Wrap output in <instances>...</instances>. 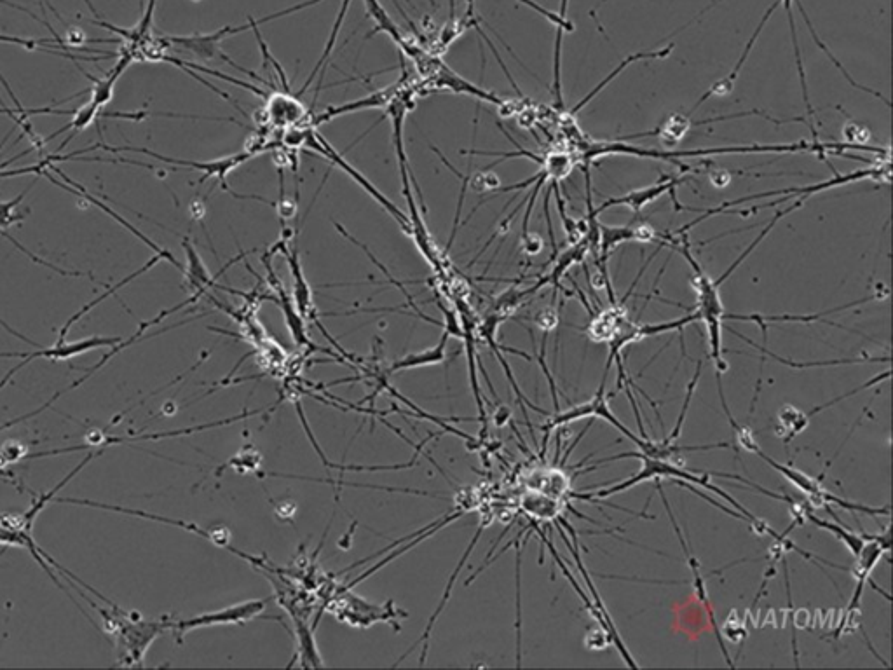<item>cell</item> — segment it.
I'll list each match as a JSON object with an SVG mask.
<instances>
[{"label": "cell", "instance_id": "6da1fadb", "mask_svg": "<svg viewBox=\"0 0 893 670\" xmlns=\"http://www.w3.org/2000/svg\"><path fill=\"white\" fill-rule=\"evenodd\" d=\"M93 608L100 613L103 620V632L112 639L116 646L117 667H144L145 655L157 637L171 630L175 616L163 615L156 620H145L138 611H126L117 604H107V608L98 606L84 597Z\"/></svg>", "mask_w": 893, "mask_h": 670}, {"label": "cell", "instance_id": "7a4b0ae2", "mask_svg": "<svg viewBox=\"0 0 893 670\" xmlns=\"http://www.w3.org/2000/svg\"><path fill=\"white\" fill-rule=\"evenodd\" d=\"M660 240H662L663 245H669V247L672 245L674 250L681 252L684 255V259L688 260L691 269H693V285H695L696 297H698L695 313L698 315V322H702L705 325V329H707L710 356L716 363L717 376H723L730 369V365L724 360L723 316L726 313V309H724L723 299H721V294H719V285H717L716 280H712L709 274L703 271L700 262L691 253L688 233L662 234Z\"/></svg>", "mask_w": 893, "mask_h": 670}, {"label": "cell", "instance_id": "3957f363", "mask_svg": "<svg viewBox=\"0 0 893 670\" xmlns=\"http://www.w3.org/2000/svg\"><path fill=\"white\" fill-rule=\"evenodd\" d=\"M100 452H93V454H88L86 458L82 459L79 465L75 466L74 470L65 477V479L60 480L56 487H53L51 491L48 493L39 494V496H35V500L32 501V505L28 506L27 510L23 513H0V545L2 547H14V548H23V550H27L28 554L34 557L35 562L41 566L46 573H48L49 578L56 583V587L62 588V583L60 580L56 578L55 573H53V569L49 568V566H53V568L58 569V571H62L63 575L70 576L69 571L67 569L62 568L58 562L53 561L51 557H49L44 550H42L34 540V524L37 517H39V513L49 505V503H53V500L56 498V494L58 491H62L63 487L69 484L70 480L74 479L77 473L81 472L82 468H86L89 465V461H93V459L98 456Z\"/></svg>", "mask_w": 893, "mask_h": 670}, {"label": "cell", "instance_id": "277c9868", "mask_svg": "<svg viewBox=\"0 0 893 670\" xmlns=\"http://www.w3.org/2000/svg\"><path fill=\"white\" fill-rule=\"evenodd\" d=\"M829 166H831L832 173H834V177H832L831 180H825V182H819V184L803 185V187H787V189L759 192V194H752V196H745V198L726 201V203H723L721 206H716V208H703V210H700V212L703 213L698 219L693 220L688 226L677 229V233H688L693 227L702 224L703 220L710 219V217H714V215H721L724 210H730L731 206L744 205V203L752 201V199L775 198V196H780V198H782V196H789V198L808 196V198H810V196H815V194H819V192L829 191V189L841 187V185L855 184V182H862V180H874V182H885V184H890V180H892L890 161L876 163V165L871 166V168L853 171V173H848V175H841V173H838V171L834 170V166H832L831 163H829Z\"/></svg>", "mask_w": 893, "mask_h": 670}, {"label": "cell", "instance_id": "5b68a950", "mask_svg": "<svg viewBox=\"0 0 893 670\" xmlns=\"http://www.w3.org/2000/svg\"><path fill=\"white\" fill-rule=\"evenodd\" d=\"M96 151L98 149H103V151L112 152V154H117V152H142V154H147L150 158L157 159V161H163V163H168V165L175 166H185V168H191V170L205 171V177L199 180V184H205L206 180L210 177H215L219 180L220 187L224 189V191L231 192L234 198H245V199H259L262 203H266V205H273V201H269V199L260 198V196H241V194H236V192L232 191L231 187L227 185V175L231 173V171L236 170L239 166L246 163V161H250V159L255 158L259 152L248 151L245 149L243 152H238V154H232V156H225V158L213 159V161H187V159H175V158H166V156H161V154H157V152L149 151V149H145V147H131V145H124V147H112V145L107 144H96Z\"/></svg>", "mask_w": 893, "mask_h": 670}, {"label": "cell", "instance_id": "8992f818", "mask_svg": "<svg viewBox=\"0 0 893 670\" xmlns=\"http://www.w3.org/2000/svg\"><path fill=\"white\" fill-rule=\"evenodd\" d=\"M53 503H67V505L89 506V508H98V510H107V512H117L124 513V515H133V517H138V519L152 520V522H161V524H168V526L182 527V529H185V531H189V533L198 534V536H201V538L212 541L215 547L225 548V550H231L232 554L239 555L241 559H245V561L250 562L252 566H257L260 561V559H255L253 555L243 554V552H239V550H236V548L231 547L232 534L229 527H213V529H203V527H199L198 524L185 522V520L168 519V517H161V515H156V513L144 512V510H135V508H124V506L117 505H107V503H98V501L79 500V498H55V500H53Z\"/></svg>", "mask_w": 893, "mask_h": 670}, {"label": "cell", "instance_id": "52a82bcc", "mask_svg": "<svg viewBox=\"0 0 893 670\" xmlns=\"http://www.w3.org/2000/svg\"><path fill=\"white\" fill-rule=\"evenodd\" d=\"M269 599H252V601L232 604L219 611H210L191 618H175L171 632L175 634L177 644L184 643V637L192 630L220 627V625H245L255 618H262Z\"/></svg>", "mask_w": 893, "mask_h": 670}, {"label": "cell", "instance_id": "ba28073f", "mask_svg": "<svg viewBox=\"0 0 893 670\" xmlns=\"http://www.w3.org/2000/svg\"><path fill=\"white\" fill-rule=\"evenodd\" d=\"M123 341V337H119V335H114V337H107V335H91V337H86V339H79V341H65L60 344V342H55L53 346H49V348H37V351H30V353H0V358H23V362L18 363L16 367L9 370L4 379L0 381V390L6 386L11 379H13L14 374L18 372V370L23 369L27 363L34 362V360H39V358H46L49 362H69L75 356L84 355V353H88V351H95V349L102 348H114L116 344Z\"/></svg>", "mask_w": 893, "mask_h": 670}, {"label": "cell", "instance_id": "9c48e42d", "mask_svg": "<svg viewBox=\"0 0 893 670\" xmlns=\"http://www.w3.org/2000/svg\"><path fill=\"white\" fill-rule=\"evenodd\" d=\"M304 149H311V151L316 152V154H318V156H321V158L328 159V161H330L332 165L339 166L342 171H346L349 177L355 180L356 184L362 185L363 189L369 192L370 196H372V198H374L375 201H377V203H379V205H381L382 208H384V210H386V212H388L389 215H391V217H393V219H395L396 222H398V224L402 226V229L403 231H405V233L410 234V220L407 219V217H405V215H403V213L400 212L398 208H396L395 203H391V201H389L386 196H382L381 192L377 191L374 185H372V182H369L367 178L363 177L360 171L349 165L348 161L344 159V156L335 151L334 147L328 144V140H325V137H323V135H320V133H318V130H316L314 126H311V128H309V133H307Z\"/></svg>", "mask_w": 893, "mask_h": 670}, {"label": "cell", "instance_id": "30bf717a", "mask_svg": "<svg viewBox=\"0 0 893 670\" xmlns=\"http://www.w3.org/2000/svg\"><path fill=\"white\" fill-rule=\"evenodd\" d=\"M278 247H280L281 253L285 255L288 266H290V273H292V278H294V294H292V297H294L295 306L299 309L300 315L304 316L306 322L316 323L318 329L323 332V335L327 337L328 341L334 344L337 351H339L344 358L353 360L355 356L348 353L342 346H339V342L332 339L327 330H325V327L321 325L320 318H318V309H316V304H314L313 288L309 285V281L306 280V274L302 271L299 248H297L295 238L290 241H278Z\"/></svg>", "mask_w": 893, "mask_h": 670}, {"label": "cell", "instance_id": "8fae6325", "mask_svg": "<svg viewBox=\"0 0 893 670\" xmlns=\"http://www.w3.org/2000/svg\"><path fill=\"white\" fill-rule=\"evenodd\" d=\"M681 184H686V177H662L656 184L644 187V189H635V191L628 192V194H623L620 198L606 199L597 208L592 206V198L588 194V210H590L588 215L599 217L600 213L606 212V210L614 208V206H627L632 212H641L646 206L651 205L656 199L662 198L663 194H667V192L672 194L675 212H681L682 205L679 203L677 196H675V187Z\"/></svg>", "mask_w": 893, "mask_h": 670}, {"label": "cell", "instance_id": "7c38bea8", "mask_svg": "<svg viewBox=\"0 0 893 670\" xmlns=\"http://www.w3.org/2000/svg\"><path fill=\"white\" fill-rule=\"evenodd\" d=\"M274 253H276V248L273 247L269 248V250L262 255V264H264L267 269V281H269V285L273 288L274 295L271 299L280 306L281 313L285 316V323H287L288 330H290V335H292L295 344H297L299 348L321 349L309 339L306 329V320H304V316L300 315L299 309L295 306L294 297L288 295L280 278L276 276L273 267H271V259H273Z\"/></svg>", "mask_w": 893, "mask_h": 670}, {"label": "cell", "instance_id": "4fadbf2b", "mask_svg": "<svg viewBox=\"0 0 893 670\" xmlns=\"http://www.w3.org/2000/svg\"><path fill=\"white\" fill-rule=\"evenodd\" d=\"M182 247H184L185 257H187V266L184 267L185 288L191 292V297H189V302H191V304H196V302H198L210 288L229 290V288L220 287L219 283L215 280H217L219 276H222L234 262H238V260L243 259L245 255L250 253H239L238 257H234L229 264H225V266L220 269L219 276L215 278V276H212V273L208 271L205 260L201 259V255H199L198 250L194 247V243H192L187 236H184V240H182Z\"/></svg>", "mask_w": 893, "mask_h": 670}, {"label": "cell", "instance_id": "5bb4252c", "mask_svg": "<svg viewBox=\"0 0 893 670\" xmlns=\"http://www.w3.org/2000/svg\"><path fill=\"white\" fill-rule=\"evenodd\" d=\"M341 606L344 608L334 611L335 616L341 622L349 623L353 627H360V629H369L370 625H374L375 622L391 623L395 616L400 615V611L395 609L393 601H389L386 606H375V604H370L367 599L351 594V592H344Z\"/></svg>", "mask_w": 893, "mask_h": 670}, {"label": "cell", "instance_id": "9a60e30c", "mask_svg": "<svg viewBox=\"0 0 893 670\" xmlns=\"http://www.w3.org/2000/svg\"><path fill=\"white\" fill-rule=\"evenodd\" d=\"M299 96L285 91H271L266 98V123L273 126V130H287L300 124H311L313 114L307 112L306 107L297 100Z\"/></svg>", "mask_w": 893, "mask_h": 670}, {"label": "cell", "instance_id": "2e32d148", "mask_svg": "<svg viewBox=\"0 0 893 670\" xmlns=\"http://www.w3.org/2000/svg\"><path fill=\"white\" fill-rule=\"evenodd\" d=\"M402 70L403 77L398 81V83L393 84V86H389V88L379 89V91H375L372 95L365 96L362 100H358V102H349L344 103V105H339V107H330V109H325L321 114L311 119V124H313L314 128L316 126H320L321 123H327V121H332L335 117L344 116V114H351V112H362V110L369 109H388L389 103L396 100L398 96L402 95L403 89L407 88V86H403L405 83V79H407V69H405V63L402 60Z\"/></svg>", "mask_w": 893, "mask_h": 670}, {"label": "cell", "instance_id": "e0dca14e", "mask_svg": "<svg viewBox=\"0 0 893 670\" xmlns=\"http://www.w3.org/2000/svg\"><path fill=\"white\" fill-rule=\"evenodd\" d=\"M693 128V121H691V117L688 114H681V112H674V114H670L662 124H660V128H656L655 131H646V133H635V135H628V137L620 138V140H632V138H642V137H658L660 138V142H662L663 147L665 149H669V151H674L677 145L681 144L684 137L688 135L689 130Z\"/></svg>", "mask_w": 893, "mask_h": 670}, {"label": "cell", "instance_id": "ac0fdd59", "mask_svg": "<svg viewBox=\"0 0 893 670\" xmlns=\"http://www.w3.org/2000/svg\"><path fill=\"white\" fill-rule=\"evenodd\" d=\"M285 609L290 611V616L294 620L295 636H297V655L300 667L311 669V667H323L325 662L321 660L320 651L316 648V637H314V627H309L306 620L302 616L297 615L294 608H290L287 604H283Z\"/></svg>", "mask_w": 893, "mask_h": 670}, {"label": "cell", "instance_id": "d6986e66", "mask_svg": "<svg viewBox=\"0 0 893 670\" xmlns=\"http://www.w3.org/2000/svg\"><path fill=\"white\" fill-rule=\"evenodd\" d=\"M625 302L627 299H621L620 302L611 304L609 308L599 309L597 313H594L592 322L588 323V327L585 329L590 341L609 342L613 339L621 318L628 315Z\"/></svg>", "mask_w": 893, "mask_h": 670}, {"label": "cell", "instance_id": "ffe728a7", "mask_svg": "<svg viewBox=\"0 0 893 670\" xmlns=\"http://www.w3.org/2000/svg\"><path fill=\"white\" fill-rule=\"evenodd\" d=\"M674 48V44H670V46H665V48L662 49H655V51H641V53H635V55L628 56V58H625V60H623V62H621L620 65H618V67H616V69H614L613 72H611V74H609V76H607L606 79L602 81V83L597 84V86H595V88L592 89V91H590V93H588V95L585 96V98H583V100H581V102L578 103V105H576L573 110H571V112H567V116H571L576 119V116H578V112H580V110L583 109V107H585L587 103L592 102V98H595V96L599 95L600 91L606 88L607 84L611 83L613 79H616V77L620 76L621 72L627 69L628 65H632V63L635 62H641V60H655V58L656 60H663V58H667V56H669L670 53L674 51Z\"/></svg>", "mask_w": 893, "mask_h": 670}, {"label": "cell", "instance_id": "44dd1931", "mask_svg": "<svg viewBox=\"0 0 893 670\" xmlns=\"http://www.w3.org/2000/svg\"><path fill=\"white\" fill-rule=\"evenodd\" d=\"M491 522H492V515H484V520H480V524H478L477 534H475V536H473V540H471L470 547H468V550H466V552H464L463 559H461V562H459V564H457V568H456V571H454V575L450 576L449 583H447V588H445L444 597H442V601H440V604H438L437 611H435V613H433V616H431V620H430V623H428V627H426V630H424L423 636H421V639H419V643H417V644H423V653H421V662H419V664H421V665H424V662H426V655H428V639H430L431 632H433V625H435V622H437L438 616H440V613H442V611H444L445 606H447V602H449L450 592H452V583L456 582V578H457V575H459V571H461V569H463L464 561H466V559H468V557H470L471 552H473V548H475V545H477V541H478V538H480V534L484 533L485 527L489 526V524H491Z\"/></svg>", "mask_w": 893, "mask_h": 670}, {"label": "cell", "instance_id": "7402d4cb", "mask_svg": "<svg viewBox=\"0 0 893 670\" xmlns=\"http://www.w3.org/2000/svg\"><path fill=\"white\" fill-rule=\"evenodd\" d=\"M520 506L524 513L532 517V520L553 522L559 515H562L564 501L552 498L548 494L539 493V491H529L522 496Z\"/></svg>", "mask_w": 893, "mask_h": 670}, {"label": "cell", "instance_id": "603a6c76", "mask_svg": "<svg viewBox=\"0 0 893 670\" xmlns=\"http://www.w3.org/2000/svg\"><path fill=\"white\" fill-rule=\"evenodd\" d=\"M449 341V334H442V341L438 342L435 348L423 349L417 353L405 355L400 360H396L389 369V374H395L400 370L421 369V367H430V365H438L445 362V346Z\"/></svg>", "mask_w": 893, "mask_h": 670}, {"label": "cell", "instance_id": "cb8c5ba5", "mask_svg": "<svg viewBox=\"0 0 893 670\" xmlns=\"http://www.w3.org/2000/svg\"><path fill=\"white\" fill-rule=\"evenodd\" d=\"M163 259V255H159V253H156V255H154V257H152V259H150L149 262H147V264L142 267V269H138V271L130 274V276H126L123 281H119V283H116L114 287L109 288V290H107L105 294L100 295V297H96L95 301L88 302V304H86L84 308L79 309V311H77V313H75L72 318H69V322H65L62 330H60V334H58V341L56 342H60V344H62V342L67 341V334H69V330L72 329V325H74L75 322H79V320H81L82 316L88 315L89 311H91V309H95V306H98L100 302L105 301V299H109L110 295H116L117 290H121L124 285H128V283H131V281L135 280V278H138V276H142V274L147 273L149 269H152V267L156 266L159 260Z\"/></svg>", "mask_w": 893, "mask_h": 670}, {"label": "cell", "instance_id": "d4e9b609", "mask_svg": "<svg viewBox=\"0 0 893 670\" xmlns=\"http://www.w3.org/2000/svg\"><path fill=\"white\" fill-rule=\"evenodd\" d=\"M808 424H810L808 412H803L801 409H796L794 405L787 404L778 411L775 431H777L778 437L784 438V444L789 445L791 440L808 428Z\"/></svg>", "mask_w": 893, "mask_h": 670}, {"label": "cell", "instance_id": "484cf974", "mask_svg": "<svg viewBox=\"0 0 893 670\" xmlns=\"http://www.w3.org/2000/svg\"><path fill=\"white\" fill-rule=\"evenodd\" d=\"M805 520H810L815 526L822 527L825 531L834 534V536H836V538H838V540L852 552L853 557L859 555L860 550H862V547H864V543H866L867 540H873L874 538L873 534L853 533L848 527H841L838 526V524H832V522L822 520L820 517H817L815 513L810 512L808 508H806Z\"/></svg>", "mask_w": 893, "mask_h": 670}, {"label": "cell", "instance_id": "4316f807", "mask_svg": "<svg viewBox=\"0 0 893 670\" xmlns=\"http://www.w3.org/2000/svg\"><path fill=\"white\" fill-rule=\"evenodd\" d=\"M634 238V226H606L599 222V247H597L595 257L607 262L609 253L613 252L614 248H618L628 241H634Z\"/></svg>", "mask_w": 893, "mask_h": 670}, {"label": "cell", "instance_id": "83f0119b", "mask_svg": "<svg viewBox=\"0 0 893 670\" xmlns=\"http://www.w3.org/2000/svg\"><path fill=\"white\" fill-rule=\"evenodd\" d=\"M782 4H784L785 11H787V16H789V25H791L792 46H794V55H796V63H798L799 77H801L803 100H805L806 110H808V116H810V131H812L813 140H817V138H819V131H817V128H815V124H813V117H815V112H813L812 103H810V95H808L805 67H803V60H801V51H799L798 44V34H796V23H794V14H792V4H794V0H782Z\"/></svg>", "mask_w": 893, "mask_h": 670}, {"label": "cell", "instance_id": "f1b7e54d", "mask_svg": "<svg viewBox=\"0 0 893 670\" xmlns=\"http://www.w3.org/2000/svg\"><path fill=\"white\" fill-rule=\"evenodd\" d=\"M260 463H262V454H260L252 444L243 445L241 451L236 452L231 459H227V463L220 466L215 475L232 468L239 475H248V473H259Z\"/></svg>", "mask_w": 893, "mask_h": 670}, {"label": "cell", "instance_id": "f546056e", "mask_svg": "<svg viewBox=\"0 0 893 670\" xmlns=\"http://www.w3.org/2000/svg\"><path fill=\"white\" fill-rule=\"evenodd\" d=\"M32 185H30V187H32ZM30 187L25 189V191L21 192L20 196H16L14 199L0 201V233L6 231L7 227L14 226V224H18V222L25 219V215H21V213L18 212V206H20L21 201L27 196Z\"/></svg>", "mask_w": 893, "mask_h": 670}, {"label": "cell", "instance_id": "4dcf8cb0", "mask_svg": "<svg viewBox=\"0 0 893 670\" xmlns=\"http://www.w3.org/2000/svg\"><path fill=\"white\" fill-rule=\"evenodd\" d=\"M843 138L846 144L859 145V147H873V133L867 128L866 124L857 123L855 119L848 116L845 126H843Z\"/></svg>", "mask_w": 893, "mask_h": 670}, {"label": "cell", "instance_id": "1f68e13d", "mask_svg": "<svg viewBox=\"0 0 893 670\" xmlns=\"http://www.w3.org/2000/svg\"><path fill=\"white\" fill-rule=\"evenodd\" d=\"M468 185L477 194H487V192L492 194V192L498 191L499 187H501V180L491 170H482L468 177Z\"/></svg>", "mask_w": 893, "mask_h": 670}, {"label": "cell", "instance_id": "d6a6232c", "mask_svg": "<svg viewBox=\"0 0 893 670\" xmlns=\"http://www.w3.org/2000/svg\"><path fill=\"white\" fill-rule=\"evenodd\" d=\"M28 445L21 444L20 440H9L0 447V470L7 465H13L18 461L27 459Z\"/></svg>", "mask_w": 893, "mask_h": 670}, {"label": "cell", "instance_id": "836d02e7", "mask_svg": "<svg viewBox=\"0 0 893 670\" xmlns=\"http://www.w3.org/2000/svg\"><path fill=\"white\" fill-rule=\"evenodd\" d=\"M532 322H534V325H536L543 334H552L553 330L559 327V311L555 309L553 304L552 306H548V308L539 309L538 313L532 316Z\"/></svg>", "mask_w": 893, "mask_h": 670}, {"label": "cell", "instance_id": "e575fe53", "mask_svg": "<svg viewBox=\"0 0 893 670\" xmlns=\"http://www.w3.org/2000/svg\"><path fill=\"white\" fill-rule=\"evenodd\" d=\"M274 208H276V212H278V217H280L281 222H283V226L290 222V220H294L297 217V213H299V206H297V199L288 198L287 194H280V198L274 201Z\"/></svg>", "mask_w": 893, "mask_h": 670}, {"label": "cell", "instance_id": "d590c367", "mask_svg": "<svg viewBox=\"0 0 893 670\" xmlns=\"http://www.w3.org/2000/svg\"><path fill=\"white\" fill-rule=\"evenodd\" d=\"M611 644H613V641H611L609 632L606 629H602V627L600 629L588 630L587 636H585V646H587L588 650L604 651Z\"/></svg>", "mask_w": 893, "mask_h": 670}, {"label": "cell", "instance_id": "8d00e7d4", "mask_svg": "<svg viewBox=\"0 0 893 670\" xmlns=\"http://www.w3.org/2000/svg\"><path fill=\"white\" fill-rule=\"evenodd\" d=\"M635 238L634 241L637 243H653V241L658 240L660 236L655 231V227L648 224V222H639V224H634Z\"/></svg>", "mask_w": 893, "mask_h": 670}, {"label": "cell", "instance_id": "74e56055", "mask_svg": "<svg viewBox=\"0 0 893 670\" xmlns=\"http://www.w3.org/2000/svg\"><path fill=\"white\" fill-rule=\"evenodd\" d=\"M543 247H545V243H543L539 234L529 233L525 238H522V250L527 255H538L543 250Z\"/></svg>", "mask_w": 893, "mask_h": 670}, {"label": "cell", "instance_id": "f35d334b", "mask_svg": "<svg viewBox=\"0 0 893 670\" xmlns=\"http://www.w3.org/2000/svg\"><path fill=\"white\" fill-rule=\"evenodd\" d=\"M731 177H733V171L724 170V168H714L709 171L710 184L717 189H724L726 185H730Z\"/></svg>", "mask_w": 893, "mask_h": 670}, {"label": "cell", "instance_id": "ab89813d", "mask_svg": "<svg viewBox=\"0 0 893 670\" xmlns=\"http://www.w3.org/2000/svg\"><path fill=\"white\" fill-rule=\"evenodd\" d=\"M86 41H88V39H86V34H84L82 30H79L77 27L69 28L67 41H65L67 48H77V46H81V44H86Z\"/></svg>", "mask_w": 893, "mask_h": 670}, {"label": "cell", "instance_id": "60d3db41", "mask_svg": "<svg viewBox=\"0 0 893 670\" xmlns=\"http://www.w3.org/2000/svg\"><path fill=\"white\" fill-rule=\"evenodd\" d=\"M512 418V412L505 405H499L498 412H496V416H494V423L498 424V426H505L508 421Z\"/></svg>", "mask_w": 893, "mask_h": 670}, {"label": "cell", "instance_id": "b9f144b4", "mask_svg": "<svg viewBox=\"0 0 893 670\" xmlns=\"http://www.w3.org/2000/svg\"><path fill=\"white\" fill-rule=\"evenodd\" d=\"M0 114H6V116L11 117V119H13L14 121V119L18 117V110H11L7 109V107H2V109H0Z\"/></svg>", "mask_w": 893, "mask_h": 670}]
</instances>
